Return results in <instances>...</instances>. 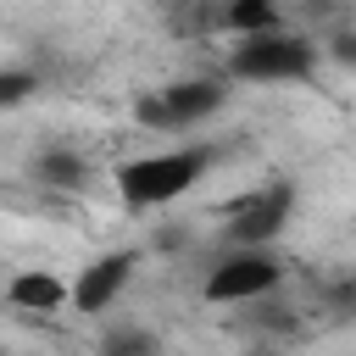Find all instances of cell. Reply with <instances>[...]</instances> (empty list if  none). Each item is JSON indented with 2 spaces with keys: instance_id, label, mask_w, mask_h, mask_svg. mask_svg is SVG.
<instances>
[{
  "instance_id": "obj_1",
  "label": "cell",
  "mask_w": 356,
  "mask_h": 356,
  "mask_svg": "<svg viewBox=\"0 0 356 356\" xmlns=\"http://www.w3.org/2000/svg\"><path fill=\"white\" fill-rule=\"evenodd\" d=\"M206 167H211V145H167V150L122 161L117 167V195L134 211H156V206H172L178 195H189L206 178Z\"/></svg>"
},
{
  "instance_id": "obj_2",
  "label": "cell",
  "mask_w": 356,
  "mask_h": 356,
  "mask_svg": "<svg viewBox=\"0 0 356 356\" xmlns=\"http://www.w3.org/2000/svg\"><path fill=\"white\" fill-rule=\"evenodd\" d=\"M312 72H317V44L289 28L234 39L228 67H222V78H239V83H306Z\"/></svg>"
},
{
  "instance_id": "obj_3",
  "label": "cell",
  "mask_w": 356,
  "mask_h": 356,
  "mask_svg": "<svg viewBox=\"0 0 356 356\" xmlns=\"http://www.w3.org/2000/svg\"><path fill=\"white\" fill-rule=\"evenodd\" d=\"M222 100H228V78L222 72H206V78H178V83L150 89L134 106V117L145 128H156V134H178V128H195L211 111H222Z\"/></svg>"
},
{
  "instance_id": "obj_4",
  "label": "cell",
  "mask_w": 356,
  "mask_h": 356,
  "mask_svg": "<svg viewBox=\"0 0 356 356\" xmlns=\"http://www.w3.org/2000/svg\"><path fill=\"white\" fill-rule=\"evenodd\" d=\"M278 284H284V261H278L273 250H228V256L206 273L200 295H206L211 306H245V300L273 295Z\"/></svg>"
},
{
  "instance_id": "obj_5",
  "label": "cell",
  "mask_w": 356,
  "mask_h": 356,
  "mask_svg": "<svg viewBox=\"0 0 356 356\" xmlns=\"http://www.w3.org/2000/svg\"><path fill=\"white\" fill-rule=\"evenodd\" d=\"M289 211H295V184L273 178V184H261L256 195H245V200L228 211L222 234H228L234 250H267V245L289 228Z\"/></svg>"
},
{
  "instance_id": "obj_6",
  "label": "cell",
  "mask_w": 356,
  "mask_h": 356,
  "mask_svg": "<svg viewBox=\"0 0 356 356\" xmlns=\"http://www.w3.org/2000/svg\"><path fill=\"white\" fill-rule=\"evenodd\" d=\"M134 267H139V250H106V256H95V261L67 284V306H72V312H106V306L134 284Z\"/></svg>"
},
{
  "instance_id": "obj_7",
  "label": "cell",
  "mask_w": 356,
  "mask_h": 356,
  "mask_svg": "<svg viewBox=\"0 0 356 356\" xmlns=\"http://www.w3.org/2000/svg\"><path fill=\"white\" fill-rule=\"evenodd\" d=\"M6 300L22 306V312H61L67 306V284L50 267H22V273L6 278Z\"/></svg>"
},
{
  "instance_id": "obj_8",
  "label": "cell",
  "mask_w": 356,
  "mask_h": 356,
  "mask_svg": "<svg viewBox=\"0 0 356 356\" xmlns=\"http://www.w3.org/2000/svg\"><path fill=\"white\" fill-rule=\"evenodd\" d=\"M33 178H39L44 189H61V195H78V189H89V161H83L78 150H67V145H56V150H39V156H33Z\"/></svg>"
},
{
  "instance_id": "obj_9",
  "label": "cell",
  "mask_w": 356,
  "mask_h": 356,
  "mask_svg": "<svg viewBox=\"0 0 356 356\" xmlns=\"http://www.w3.org/2000/svg\"><path fill=\"white\" fill-rule=\"evenodd\" d=\"M211 22L234 39H250V33H267V28H284L278 22V0H239V6H211Z\"/></svg>"
},
{
  "instance_id": "obj_10",
  "label": "cell",
  "mask_w": 356,
  "mask_h": 356,
  "mask_svg": "<svg viewBox=\"0 0 356 356\" xmlns=\"http://www.w3.org/2000/svg\"><path fill=\"white\" fill-rule=\"evenodd\" d=\"M39 95V72L33 67H0V111H17Z\"/></svg>"
},
{
  "instance_id": "obj_11",
  "label": "cell",
  "mask_w": 356,
  "mask_h": 356,
  "mask_svg": "<svg viewBox=\"0 0 356 356\" xmlns=\"http://www.w3.org/2000/svg\"><path fill=\"white\" fill-rule=\"evenodd\" d=\"M206 6H239V0H206Z\"/></svg>"
}]
</instances>
